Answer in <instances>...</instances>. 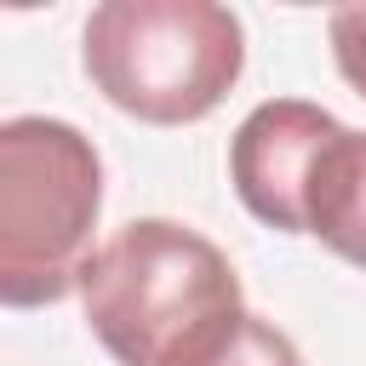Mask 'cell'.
Wrapping results in <instances>:
<instances>
[{"instance_id": "obj_1", "label": "cell", "mask_w": 366, "mask_h": 366, "mask_svg": "<svg viewBox=\"0 0 366 366\" xmlns=\"http://www.w3.org/2000/svg\"><path fill=\"white\" fill-rule=\"evenodd\" d=\"M80 303L120 366H212L252 315L234 263L172 217H137L103 240Z\"/></svg>"}, {"instance_id": "obj_2", "label": "cell", "mask_w": 366, "mask_h": 366, "mask_svg": "<svg viewBox=\"0 0 366 366\" xmlns=\"http://www.w3.org/2000/svg\"><path fill=\"white\" fill-rule=\"evenodd\" d=\"M80 63L132 120H206L246 69V29L217 0H103L86 17Z\"/></svg>"}, {"instance_id": "obj_3", "label": "cell", "mask_w": 366, "mask_h": 366, "mask_svg": "<svg viewBox=\"0 0 366 366\" xmlns=\"http://www.w3.org/2000/svg\"><path fill=\"white\" fill-rule=\"evenodd\" d=\"M103 206V160L86 132L46 114L0 126V303L40 309L80 292Z\"/></svg>"}, {"instance_id": "obj_4", "label": "cell", "mask_w": 366, "mask_h": 366, "mask_svg": "<svg viewBox=\"0 0 366 366\" xmlns=\"http://www.w3.org/2000/svg\"><path fill=\"white\" fill-rule=\"evenodd\" d=\"M343 126L320 103H303V97L257 103L229 137V177H234L240 206L257 223L280 229V234H309L303 189H309V172H315L320 149Z\"/></svg>"}, {"instance_id": "obj_5", "label": "cell", "mask_w": 366, "mask_h": 366, "mask_svg": "<svg viewBox=\"0 0 366 366\" xmlns=\"http://www.w3.org/2000/svg\"><path fill=\"white\" fill-rule=\"evenodd\" d=\"M303 217L320 246H332L343 263L366 269V132H337L303 189Z\"/></svg>"}, {"instance_id": "obj_6", "label": "cell", "mask_w": 366, "mask_h": 366, "mask_svg": "<svg viewBox=\"0 0 366 366\" xmlns=\"http://www.w3.org/2000/svg\"><path fill=\"white\" fill-rule=\"evenodd\" d=\"M212 366H303V355H297V343L274 326V320H263V315H246V326H240V337L212 360Z\"/></svg>"}, {"instance_id": "obj_7", "label": "cell", "mask_w": 366, "mask_h": 366, "mask_svg": "<svg viewBox=\"0 0 366 366\" xmlns=\"http://www.w3.org/2000/svg\"><path fill=\"white\" fill-rule=\"evenodd\" d=\"M332 57H337V74L366 97V6H337L332 11Z\"/></svg>"}]
</instances>
